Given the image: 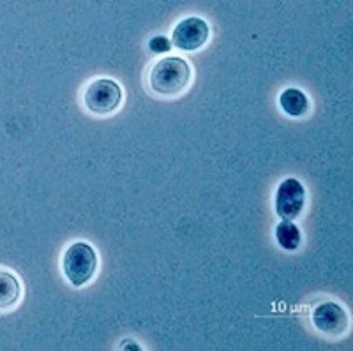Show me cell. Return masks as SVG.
Wrapping results in <instances>:
<instances>
[{
  "label": "cell",
  "instance_id": "obj_2",
  "mask_svg": "<svg viewBox=\"0 0 353 351\" xmlns=\"http://www.w3.org/2000/svg\"><path fill=\"white\" fill-rule=\"evenodd\" d=\"M97 270V252L87 242H74L62 256V272L72 286H85L90 283Z\"/></svg>",
  "mask_w": 353,
  "mask_h": 351
},
{
  "label": "cell",
  "instance_id": "obj_1",
  "mask_svg": "<svg viewBox=\"0 0 353 351\" xmlns=\"http://www.w3.org/2000/svg\"><path fill=\"white\" fill-rule=\"evenodd\" d=\"M191 80V68L181 57H165L157 60L149 74L150 90L157 96L172 97L184 92Z\"/></svg>",
  "mask_w": 353,
  "mask_h": 351
},
{
  "label": "cell",
  "instance_id": "obj_3",
  "mask_svg": "<svg viewBox=\"0 0 353 351\" xmlns=\"http://www.w3.org/2000/svg\"><path fill=\"white\" fill-rule=\"evenodd\" d=\"M122 103V88L117 81L99 78L85 90V106L96 115H108Z\"/></svg>",
  "mask_w": 353,
  "mask_h": 351
},
{
  "label": "cell",
  "instance_id": "obj_4",
  "mask_svg": "<svg viewBox=\"0 0 353 351\" xmlns=\"http://www.w3.org/2000/svg\"><path fill=\"white\" fill-rule=\"evenodd\" d=\"M210 36V27L203 18L189 17L175 25L172 32V46L182 52H196Z\"/></svg>",
  "mask_w": 353,
  "mask_h": 351
},
{
  "label": "cell",
  "instance_id": "obj_8",
  "mask_svg": "<svg viewBox=\"0 0 353 351\" xmlns=\"http://www.w3.org/2000/svg\"><path fill=\"white\" fill-rule=\"evenodd\" d=\"M283 112L290 117H304L309 112V99L299 88H286L279 96Z\"/></svg>",
  "mask_w": 353,
  "mask_h": 351
},
{
  "label": "cell",
  "instance_id": "obj_5",
  "mask_svg": "<svg viewBox=\"0 0 353 351\" xmlns=\"http://www.w3.org/2000/svg\"><path fill=\"white\" fill-rule=\"evenodd\" d=\"M305 205V189L297 179L283 180L276 191V214L281 219L293 221L301 216L302 208Z\"/></svg>",
  "mask_w": 353,
  "mask_h": 351
},
{
  "label": "cell",
  "instance_id": "obj_9",
  "mask_svg": "<svg viewBox=\"0 0 353 351\" xmlns=\"http://www.w3.org/2000/svg\"><path fill=\"white\" fill-rule=\"evenodd\" d=\"M276 240L286 251H295L302 242L301 230L292 221L281 219V223L276 226Z\"/></svg>",
  "mask_w": 353,
  "mask_h": 351
},
{
  "label": "cell",
  "instance_id": "obj_6",
  "mask_svg": "<svg viewBox=\"0 0 353 351\" xmlns=\"http://www.w3.org/2000/svg\"><path fill=\"white\" fill-rule=\"evenodd\" d=\"M311 318H313V325L316 327V330L329 337H339L348 330V314L341 305L334 302H323L316 305Z\"/></svg>",
  "mask_w": 353,
  "mask_h": 351
},
{
  "label": "cell",
  "instance_id": "obj_7",
  "mask_svg": "<svg viewBox=\"0 0 353 351\" xmlns=\"http://www.w3.org/2000/svg\"><path fill=\"white\" fill-rule=\"evenodd\" d=\"M21 284L14 274L0 268V311H8L20 302Z\"/></svg>",
  "mask_w": 353,
  "mask_h": 351
},
{
  "label": "cell",
  "instance_id": "obj_10",
  "mask_svg": "<svg viewBox=\"0 0 353 351\" xmlns=\"http://www.w3.org/2000/svg\"><path fill=\"white\" fill-rule=\"evenodd\" d=\"M149 48L156 53H165L172 48V44H170V41L166 39V37L157 36V37H152V39H150Z\"/></svg>",
  "mask_w": 353,
  "mask_h": 351
}]
</instances>
